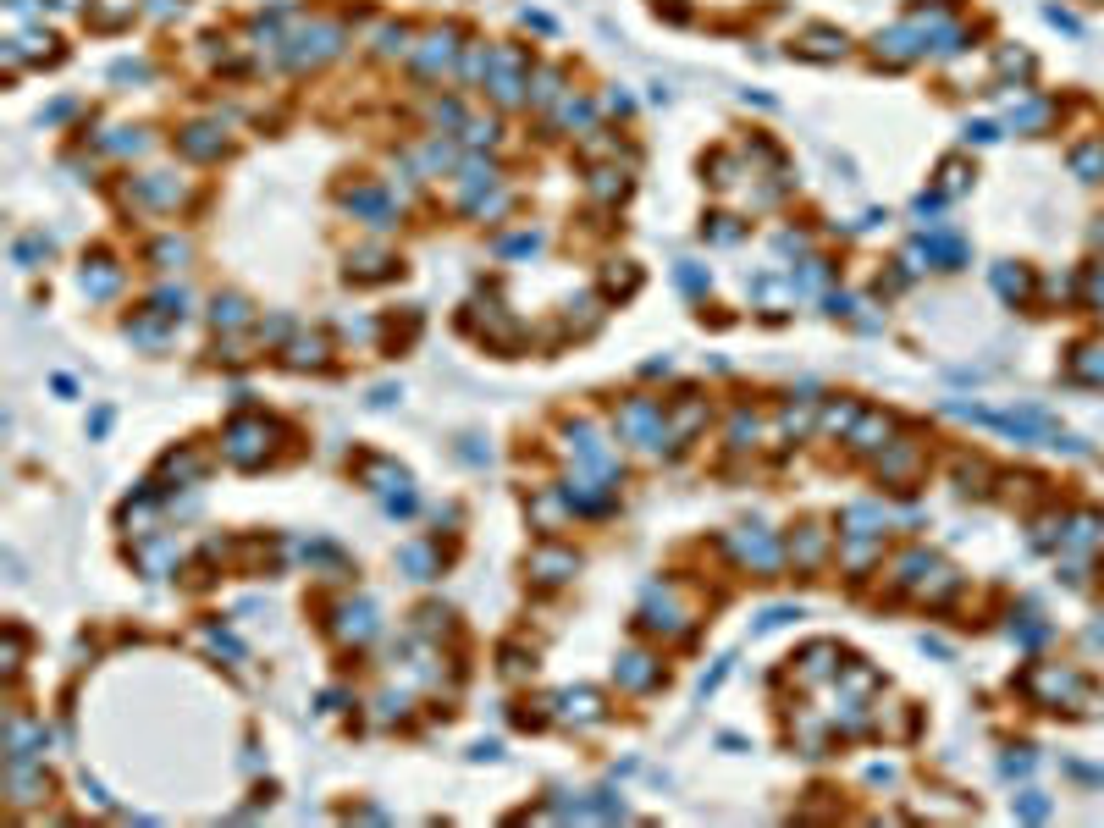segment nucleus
I'll list each match as a JSON object with an SVG mask.
<instances>
[{
  "label": "nucleus",
  "mask_w": 1104,
  "mask_h": 828,
  "mask_svg": "<svg viewBox=\"0 0 1104 828\" xmlns=\"http://www.w3.org/2000/svg\"><path fill=\"white\" fill-rule=\"evenodd\" d=\"M221 321L238 326V321H243V299H216V326H221Z\"/></svg>",
  "instance_id": "obj_8"
},
{
  "label": "nucleus",
  "mask_w": 1104,
  "mask_h": 828,
  "mask_svg": "<svg viewBox=\"0 0 1104 828\" xmlns=\"http://www.w3.org/2000/svg\"><path fill=\"white\" fill-rule=\"evenodd\" d=\"M210 133H216V127H188L183 149H188V155H216V149H221V139H210Z\"/></svg>",
  "instance_id": "obj_5"
},
{
  "label": "nucleus",
  "mask_w": 1104,
  "mask_h": 828,
  "mask_svg": "<svg viewBox=\"0 0 1104 828\" xmlns=\"http://www.w3.org/2000/svg\"><path fill=\"white\" fill-rule=\"evenodd\" d=\"M348 210L370 215V227H393V210H386V199H381V194H348Z\"/></svg>",
  "instance_id": "obj_4"
},
{
  "label": "nucleus",
  "mask_w": 1104,
  "mask_h": 828,
  "mask_svg": "<svg viewBox=\"0 0 1104 828\" xmlns=\"http://www.w3.org/2000/svg\"><path fill=\"white\" fill-rule=\"evenodd\" d=\"M806 50H811V55H839V50H845V39H839V34H828V28H811Z\"/></svg>",
  "instance_id": "obj_6"
},
{
  "label": "nucleus",
  "mask_w": 1104,
  "mask_h": 828,
  "mask_svg": "<svg viewBox=\"0 0 1104 828\" xmlns=\"http://www.w3.org/2000/svg\"><path fill=\"white\" fill-rule=\"evenodd\" d=\"M259 442H271V426L266 420H238L233 431H226V453H233L238 464H259Z\"/></svg>",
  "instance_id": "obj_1"
},
{
  "label": "nucleus",
  "mask_w": 1104,
  "mask_h": 828,
  "mask_svg": "<svg viewBox=\"0 0 1104 828\" xmlns=\"http://www.w3.org/2000/svg\"><path fill=\"white\" fill-rule=\"evenodd\" d=\"M293 365H320V342H315V337L293 348Z\"/></svg>",
  "instance_id": "obj_10"
},
{
  "label": "nucleus",
  "mask_w": 1104,
  "mask_h": 828,
  "mask_svg": "<svg viewBox=\"0 0 1104 828\" xmlns=\"http://www.w3.org/2000/svg\"><path fill=\"white\" fill-rule=\"evenodd\" d=\"M116 282H122V271H116L111 260H94V271H83V288H89L94 299H106V293H116Z\"/></svg>",
  "instance_id": "obj_3"
},
{
  "label": "nucleus",
  "mask_w": 1104,
  "mask_h": 828,
  "mask_svg": "<svg viewBox=\"0 0 1104 828\" xmlns=\"http://www.w3.org/2000/svg\"><path fill=\"white\" fill-rule=\"evenodd\" d=\"M630 668H624V680L630 685H652V668H646V657H624Z\"/></svg>",
  "instance_id": "obj_9"
},
{
  "label": "nucleus",
  "mask_w": 1104,
  "mask_h": 828,
  "mask_svg": "<svg viewBox=\"0 0 1104 828\" xmlns=\"http://www.w3.org/2000/svg\"><path fill=\"white\" fill-rule=\"evenodd\" d=\"M735 553H740L745 563H757V569H773V563H778V547H773L768 536H740V541H735Z\"/></svg>",
  "instance_id": "obj_2"
},
{
  "label": "nucleus",
  "mask_w": 1104,
  "mask_h": 828,
  "mask_svg": "<svg viewBox=\"0 0 1104 828\" xmlns=\"http://www.w3.org/2000/svg\"><path fill=\"white\" fill-rule=\"evenodd\" d=\"M536 569H541V580H564L558 569H574V558H569V553H541Z\"/></svg>",
  "instance_id": "obj_7"
}]
</instances>
